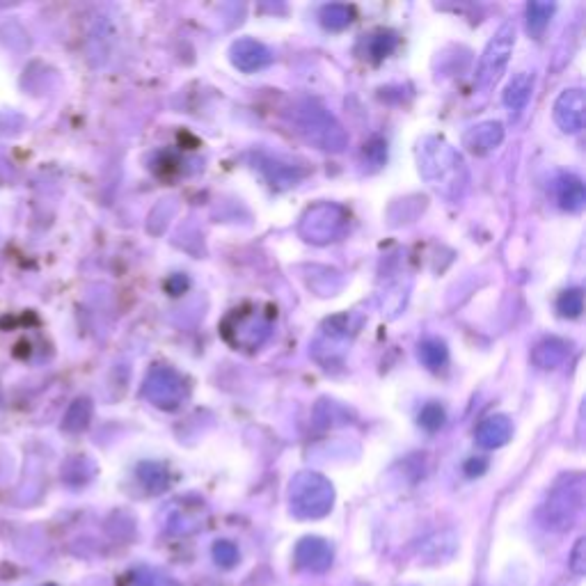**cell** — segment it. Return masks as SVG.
Wrapping results in <instances>:
<instances>
[{
	"mask_svg": "<svg viewBox=\"0 0 586 586\" xmlns=\"http://www.w3.org/2000/svg\"><path fill=\"white\" fill-rule=\"evenodd\" d=\"M90 419H92V406H90V401H87V399H78L74 403V406H71L67 410V415H65V429L67 431H74V433L85 431L87 424H90Z\"/></svg>",
	"mask_w": 586,
	"mask_h": 586,
	"instance_id": "20",
	"label": "cell"
},
{
	"mask_svg": "<svg viewBox=\"0 0 586 586\" xmlns=\"http://www.w3.org/2000/svg\"><path fill=\"white\" fill-rule=\"evenodd\" d=\"M584 110L586 101L580 87L564 90L559 94L557 104H554V122L564 133H580L584 126Z\"/></svg>",
	"mask_w": 586,
	"mask_h": 586,
	"instance_id": "8",
	"label": "cell"
},
{
	"mask_svg": "<svg viewBox=\"0 0 586 586\" xmlns=\"http://www.w3.org/2000/svg\"><path fill=\"white\" fill-rule=\"evenodd\" d=\"M131 586H181L170 573L158 568H142L138 573H133Z\"/></svg>",
	"mask_w": 586,
	"mask_h": 586,
	"instance_id": "21",
	"label": "cell"
},
{
	"mask_svg": "<svg viewBox=\"0 0 586 586\" xmlns=\"http://www.w3.org/2000/svg\"><path fill=\"white\" fill-rule=\"evenodd\" d=\"M568 353H570L568 342H564V339L559 337H550V339H543L541 344H536L532 360L536 367L541 369H557L566 362Z\"/></svg>",
	"mask_w": 586,
	"mask_h": 586,
	"instance_id": "14",
	"label": "cell"
},
{
	"mask_svg": "<svg viewBox=\"0 0 586 586\" xmlns=\"http://www.w3.org/2000/svg\"><path fill=\"white\" fill-rule=\"evenodd\" d=\"M419 172L426 184L447 200H458L467 188V168L463 156L449 142L429 138L419 147Z\"/></svg>",
	"mask_w": 586,
	"mask_h": 586,
	"instance_id": "1",
	"label": "cell"
},
{
	"mask_svg": "<svg viewBox=\"0 0 586 586\" xmlns=\"http://www.w3.org/2000/svg\"><path fill=\"white\" fill-rule=\"evenodd\" d=\"M291 124L293 131L323 152H344L348 145L346 131L326 108L314 104V101H298L291 110Z\"/></svg>",
	"mask_w": 586,
	"mask_h": 586,
	"instance_id": "2",
	"label": "cell"
},
{
	"mask_svg": "<svg viewBox=\"0 0 586 586\" xmlns=\"http://www.w3.org/2000/svg\"><path fill=\"white\" fill-rule=\"evenodd\" d=\"M271 60H273L271 51L252 37H243L232 46V62L241 71H245V74H252V71L268 67L271 65Z\"/></svg>",
	"mask_w": 586,
	"mask_h": 586,
	"instance_id": "10",
	"label": "cell"
},
{
	"mask_svg": "<svg viewBox=\"0 0 586 586\" xmlns=\"http://www.w3.org/2000/svg\"><path fill=\"white\" fill-rule=\"evenodd\" d=\"M142 394L163 410H174L186 397V383L172 367H154L145 380Z\"/></svg>",
	"mask_w": 586,
	"mask_h": 586,
	"instance_id": "7",
	"label": "cell"
},
{
	"mask_svg": "<svg viewBox=\"0 0 586 586\" xmlns=\"http://www.w3.org/2000/svg\"><path fill=\"white\" fill-rule=\"evenodd\" d=\"M513 46H516V26H513V23H504V26L493 35V39H490L486 51L481 55L477 69V85L481 90H488V87H493L500 81V76L504 74V69L511 60Z\"/></svg>",
	"mask_w": 586,
	"mask_h": 586,
	"instance_id": "6",
	"label": "cell"
},
{
	"mask_svg": "<svg viewBox=\"0 0 586 586\" xmlns=\"http://www.w3.org/2000/svg\"><path fill=\"white\" fill-rule=\"evenodd\" d=\"M291 513L300 520L326 518L335 504V488L316 472H300L289 486Z\"/></svg>",
	"mask_w": 586,
	"mask_h": 586,
	"instance_id": "4",
	"label": "cell"
},
{
	"mask_svg": "<svg viewBox=\"0 0 586 586\" xmlns=\"http://www.w3.org/2000/svg\"><path fill=\"white\" fill-rule=\"evenodd\" d=\"M332 559H335V552L326 538L305 536L296 545V564L310 573H326L332 566Z\"/></svg>",
	"mask_w": 586,
	"mask_h": 586,
	"instance_id": "9",
	"label": "cell"
},
{
	"mask_svg": "<svg viewBox=\"0 0 586 586\" xmlns=\"http://www.w3.org/2000/svg\"><path fill=\"white\" fill-rule=\"evenodd\" d=\"M419 424H422V429L431 433L440 431L442 424H445V408L440 403H426L422 413H419Z\"/></svg>",
	"mask_w": 586,
	"mask_h": 586,
	"instance_id": "24",
	"label": "cell"
},
{
	"mask_svg": "<svg viewBox=\"0 0 586 586\" xmlns=\"http://www.w3.org/2000/svg\"><path fill=\"white\" fill-rule=\"evenodd\" d=\"M213 559H216V564L220 568H234L236 564H239L241 559V552L239 548H236V543L232 541H216L213 543Z\"/></svg>",
	"mask_w": 586,
	"mask_h": 586,
	"instance_id": "23",
	"label": "cell"
},
{
	"mask_svg": "<svg viewBox=\"0 0 586 586\" xmlns=\"http://www.w3.org/2000/svg\"><path fill=\"white\" fill-rule=\"evenodd\" d=\"M351 21H353V10L348 5L332 3L321 10V23L323 28L328 30H344L351 26Z\"/></svg>",
	"mask_w": 586,
	"mask_h": 586,
	"instance_id": "18",
	"label": "cell"
},
{
	"mask_svg": "<svg viewBox=\"0 0 586 586\" xmlns=\"http://www.w3.org/2000/svg\"><path fill=\"white\" fill-rule=\"evenodd\" d=\"M511 435H513L511 419L506 415H493L483 419L477 433H474V438H477V445L483 449H500L511 440Z\"/></svg>",
	"mask_w": 586,
	"mask_h": 586,
	"instance_id": "12",
	"label": "cell"
},
{
	"mask_svg": "<svg viewBox=\"0 0 586 586\" xmlns=\"http://www.w3.org/2000/svg\"><path fill=\"white\" fill-rule=\"evenodd\" d=\"M397 46V37L392 33H378L369 39V55L374 60H383L394 51Z\"/></svg>",
	"mask_w": 586,
	"mask_h": 586,
	"instance_id": "25",
	"label": "cell"
},
{
	"mask_svg": "<svg viewBox=\"0 0 586 586\" xmlns=\"http://www.w3.org/2000/svg\"><path fill=\"white\" fill-rule=\"evenodd\" d=\"M504 140V129L500 122H483L479 126H474L465 133V147L470 149L472 154L477 156H486L502 145Z\"/></svg>",
	"mask_w": 586,
	"mask_h": 586,
	"instance_id": "11",
	"label": "cell"
},
{
	"mask_svg": "<svg viewBox=\"0 0 586 586\" xmlns=\"http://www.w3.org/2000/svg\"><path fill=\"white\" fill-rule=\"evenodd\" d=\"M532 92H534V74H529V71H518V74L513 76V81L506 85V92H504L506 108L516 115L522 113V110L527 108L529 99H532Z\"/></svg>",
	"mask_w": 586,
	"mask_h": 586,
	"instance_id": "13",
	"label": "cell"
},
{
	"mask_svg": "<svg viewBox=\"0 0 586 586\" xmlns=\"http://www.w3.org/2000/svg\"><path fill=\"white\" fill-rule=\"evenodd\" d=\"M486 467L488 463L483 461V458H472V461H467L465 465V474L467 477H479V474L486 472Z\"/></svg>",
	"mask_w": 586,
	"mask_h": 586,
	"instance_id": "27",
	"label": "cell"
},
{
	"mask_svg": "<svg viewBox=\"0 0 586 586\" xmlns=\"http://www.w3.org/2000/svg\"><path fill=\"white\" fill-rule=\"evenodd\" d=\"M554 14L552 3H529L527 5V28L534 37L543 35V30L548 28L550 17Z\"/></svg>",
	"mask_w": 586,
	"mask_h": 586,
	"instance_id": "19",
	"label": "cell"
},
{
	"mask_svg": "<svg viewBox=\"0 0 586 586\" xmlns=\"http://www.w3.org/2000/svg\"><path fill=\"white\" fill-rule=\"evenodd\" d=\"M138 479L145 486L147 493H163L170 486V474L168 467L163 463H142L138 467Z\"/></svg>",
	"mask_w": 586,
	"mask_h": 586,
	"instance_id": "16",
	"label": "cell"
},
{
	"mask_svg": "<svg viewBox=\"0 0 586 586\" xmlns=\"http://www.w3.org/2000/svg\"><path fill=\"white\" fill-rule=\"evenodd\" d=\"M300 236L305 241L326 245L342 239L348 229V213L339 204L321 202L316 207L307 209L305 216L300 218Z\"/></svg>",
	"mask_w": 586,
	"mask_h": 586,
	"instance_id": "5",
	"label": "cell"
},
{
	"mask_svg": "<svg viewBox=\"0 0 586 586\" xmlns=\"http://www.w3.org/2000/svg\"><path fill=\"white\" fill-rule=\"evenodd\" d=\"M557 202L564 211H580L586 202V190L582 179L564 174L557 179Z\"/></svg>",
	"mask_w": 586,
	"mask_h": 586,
	"instance_id": "15",
	"label": "cell"
},
{
	"mask_svg": "<svg viewBox=\"0 0 586 586\" xmlns=\"http://www.w3.org/2000/svg\"><path fill=\"white\" fill-rule=\"evenodd\" d=\"M419 360H422L431 371L445 369V364L449 360L445 342H440V339H426V342L419 344Z\"/></svg>",
	"mask_w": 586,
	"mask_h": 586,
	"instance_id": "17",
	"label": "cell"
},
{
	"mask_svg": "<svg viewBox=\"0 0 586 586\" xmlns=\"http://www.w3.org/2000/svg\"><path fill=\"white\" fill-rule=\"evenodd\" d=\"M584 506V477L582 474H564L545 497L541 522L550 532H566L575 525Z\"/></svg>",
	"mask_w": 586,
	"mask_h": 586,
	"instance_id": "3",
	"label": "cell"
},
{
	"mask_svg": "<svg viewBox=\"0 0 586 586\" xmlns=\"http://www.w3.org/2000/svg\"><path fill=\"white\" fill-rule=\"evenodd\" d=\"M557 310L561 316L566 319H577L584 310V293L582 289H568L559 296L557 300Z\"/></svg>",
	"mask_w": 586,
	"mask_h": 586,
	"instance_id": "22",
	"label": "cell"
},
{
	"mask_svg": "<svg viewBox=\"0 0 586 586\" xmlns=\"http://www.w3.org/2000/svg\"><path fill=\"white\" fill-rule=\"evenodd\" d=\"M570 570L573 575L582 577L586 573V538H577L573 552H570V561H568Z\"/></svg>",
	"mask_w": 586,
	"mask_h": 586,
	"instance_id": "26",
	"label": "cell"
}]
</instances>
